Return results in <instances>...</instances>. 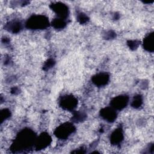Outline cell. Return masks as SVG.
<instances>
[{
	"label": "cell",
	"mask_w": 154,
	"mask_h": 154,
	"mask_svg": "<svg viewBox=\"0 0 154 154\" xmlns=\"http://www.w3.org/2000/svg\"><path fill=\"white\" fill-rule=\"evenodd\" d=\"M48 21L46 19H44L43 17L42 16H36L32 17L28 22V25L32 28H43L46 25Z\"/></svg>",
	"instance_id": "obj_1"
},
{
	"label": "cell",
	"mask_w": 154,
	"mask_h": 154,
	"mask_svg": "<svg viewBox=\"0 0 154 154\" xmlns=\"http://www.w3.org/2000/svg\"><path fill=\"white\" fill-rule=\"evenodd\" d=\"M73 127L71 125L66 124V125H63L62 126L60 127L57 130V135L59 137H61V138H64L65 137L68 136L72 131Z\"/></svg>",
	"instance_id": "obj_2"
},
{
	"label": "cell",
	"mask_w": 154,
	"mask_h": 154,
	"mask_svg": "<svg viewBox=\"0 0 154 154\" xmlns=\"http://www.w3.org/2000/svg\"><path fill=\"white\" fill-rule=\"evenodd\" d=\"M52 9L58 14V15H60L61 16H66L67 12H68V9L67 6H66L63 4L61 3H57L53 5L52 6Z\"/></svg>",
	"instance_id": "obj_3"
},
{
	"label": "cell",
	"mask_w": 154,
	"mask_h": 154,
	"mask_svg": "<svg viewBox=\"0 0 154 154\" xmlns=\"http://www.w3.org/2000/svg\"><path fill=\"white\" fill-rule=\"evenodd\" d=\"M113 102V106L120 109L123 108L127 103L128 100L126 96H119L114 99Z\"/></svg>",
	"instance_id": "obj_4"
},
{
	"label": "cell",
	"mask_w": 154,
	"mask_h": 154,
	"mask_svg": "<svg viewBox=\"0 0 154 154\" xmlns=\"http://www.w3.org/2000/svg\"><path fill=\"white\" fill-rule=\"evenodd\" d=\"M76 103V100L73 97H66L62 101L63 106L66 109H73Z\"/></svg>",
	"instance_id": "obj_5"
},
{
	"label": "cell",
	"mask_w": 154,
	"mask_h": 154,
	"mask_svg": "<svg viewBox=\"0 0 154 154\" xmlns=\"http://www.w3.org/2000/svg\"><path fill=\"white\" fill-rule=\"evenodd\" d=\"M144 47L146 49L149 51H153V34H150L148 36L146 37L144 42Z\"/></svg>",
	"instance_id": "obj_6"
},
{
	"label": "cell",
	"mask_w": 154,
	"mask_h": 154,
	"mask_svg": "<svg viewBox=\"0 0 154 154\" xmlns=\"http://www.w3.org/2000/svg\"><path fill=\"white\" fill-rule=\"evenodd\" d=\"M102 116L109 121L113 120L116 117V112L113 111V110L108 108H106L102 111Z\"/></svg>",
	"instance_id": "obj_7"
},
{
	"label": "cell",
	"mask_w": 154,
	"mask_h": 154,
	"mask_svg": "<svg viewBox=\"0 0 154 154\" xmlns=\"http://www.w3.org/2000/svg\"><path fill=\"white\" fill-rule=\"evenodd\" d=\"M108 79V76L106 74H99L94 78V82L98 84V85H102L105 83L106 81H107Z\"/></svg>",
	"instance_id": "obj_8"
},
{
	"label": "cell",
	"mask_w": 154,
	"mask_h": 154,
	"mask_svg": "<svg viewBox=\"0 0 154 154\" xmlns=\"http://www.w3.org/2000/svg\"><path fill=\"white\" fill-rule=\"evenodd\" d=\"M111 138V140L114 143H119L121 141V139L122 138V134L120 131H116L112 134Z\"/></svg>",
	"instance_id": "obj_9"
},
{
	"label": "cell",
	"mask_w": 154,
	"mask_h": 154,
	"mask_svg": "<svg viewBox=\"0 0 154 154\" xmlns=\"http://www.w3.org/2000/svg\"><path fill=\"white\" fill-rule=\"evenodd\" d=\"M141 99L140 97L135 98V99L134 100L133 102V105L135 107L137 106H139L141 105Z\"/></svg>",
	"instance_id": "obj_10"
}]
</instances>
